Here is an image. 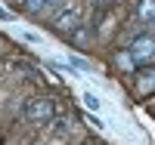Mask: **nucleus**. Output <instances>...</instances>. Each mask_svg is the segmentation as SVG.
I'll use <instances>...</instances> for the list:
<instances>
[{"label":"nucleus","mask_w":155,"mask_h":145,"mask_svg":"<svg viewBox=\"0 0 155 145\" xmlns=\"http://www.w3.org/2000/svg\"><path fill=\"white\" fill-rule=\"evenodd\" d=\"M71 37H74V43H84V40H87V28H84V25H78V28L71 31Z\"/></svg>","instance_id":"6e6552de"},{"label":"nucleus","mask_w":155,"mask_h":145,"mask_svg":"<svg viewBox=\"0 0 155 145\" xmlns=\"http://www.w3.org/2000/svg\"><path fill=\"white\" fill-rule=\"evenodd\" d=\"M56 117V105L50 96H34L25 102V121H31V124H50Z\"/></svg>","instance_id":"f257e3e1"},{"label":"nucleus","mask_w":155,"mask_h":145,"mask_svg":"<svg viewBox=\"0 0 155 145\" xmlns=\"http://www.w3.org/2000/svg\"><path fill=\"white\" fill-rule=\"evenodd\" d=\"M78 25H81V16H78V9H62L59 16L53 19V28H56L59 34H71Z\"/></svg>","instance_id":"7ed1b4c3"},{"label":"nucleus","mask_w":155,"mask_h":145,"mask_svg":"<svg viewBox=\"0 0 155 145\" xmlns=\"http://www.w3.org/2000/svg\"><path fill=\"white\" fill-rule=\"evenodd\" d=\"M137 19L140 22H152L155 19V0H140L137 3Z\"/></svg>","instance_id":"39448f33"},{"label":"nucleus","mask_w":155,"mask_h":145,"mask_svg":"<svg viewBox=\"0 0 155 145\" xmlns=\"http://www.w3.org/2000/svg\"><path fill=\"white\" fill-rule=\"evenodd\" d=\"M47 3L50 0H22V9L28 16H41V12H47Z\"/></svg>","instance_id":"423d86ee"},{"label":"nucleus","mask_w":155,"mask_h":145,"mask_svg":"<svg viewBox=\"0 0 155 145\" xmlns=\"http://www.w3.org/2000/svg\"><path fill=\"white\" fill-rule=\"evenodd\" d=\"M84 105H87L90 111H99V99H96L93 93H87V96H84Z\"/></svg>","instance_id":"1a4fd4ad"},{"label":"nucleus","mask_w":155,"mask_h":145,"mask_svg":"<svg viewBox=\"0 0 155 145\" xmlns=\"http://www.w3.org/2000/svg\"><path fill=\"white\" fill-rule=\"evenodd\" d=\"M112 3H115V0H96V6H99V9H106V6H112Z\"/></svg>","instance_id":"9d476101"},{"label":"nucleus","mask_w":155,"mask_h":145,"mask_svg":"<svg viewBox=\"0 0 155 145\" xmlns=\"http://www.w3.org/2000/svg\"><path fill=\"white\" fill-rule=\"evenodd\" d=\"M127 56L134 59V65H149V62H155V37H152V34L134 37L130 46H127Z\"/></svg>","instance_id":"f03ea898"},{"label":"nucleus","mask_w":155,"mask_h":145,"mask_svg":"<svg viewBox=\"0 0 155 145\" xmlns=\"http://www.w3.org/2000/svg\"><path fill=\"white\" fill-rule=\"evenodd\" d=\"M137 93H140V96L155 93V68H146L143 74L137 77Z\"/></svg>","instance_id":"20e7f679"},{"label":"nucleus","mask_w":155,"mask_h":145,"mask_svg":"<svg viewBox=\"0 0 155 145\" xmlns=\"http://www.w3.org/2000/svg\"><path fill=\"white\" fill-rule=\"evenodd\" d=\"M50 124H53V136H65L68 130H71V124L65 121V117H53Z\"/></svg>","instance_id":"0eeeda50"},{"label":"nucleus","mask_w":155,"mask_h":145,"mask_svg":"<svg viewBox=\"0 0 155 145\" xmlns=\"http://www.w3.org/2000/svg\"><path fill=\"white\" fill-rule=\"evenodd\" d=\"M152 25H155V19H152Z\"/></svg>","instance_id":"9b49d317"}]
</instances>
